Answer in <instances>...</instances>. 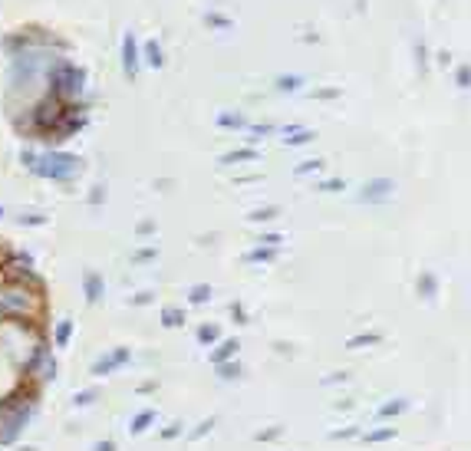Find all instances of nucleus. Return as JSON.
Returning <instances> with one entry per match:
<instances>
[{
    "label": "nucleus",
    "mask_w": 471,
    "mask_h": 451,
    "mask_svg": "<svg viewBox=\"0 0 471 451\" xmlns=\"http://www.w3.org/2000/svg\"><path fill=\"white\" fill-rule=\"evenodd\" d=\"M0 320H24V323H43L47 320V293L26 287L0 274Z\"/></svg>",
    "instance_id": "nucleus-1"
},
{
    "label": "nucleus",
    "mask_w": 471,
    "mask_h": 451,
    "mask_svg": "<svg viewBox=\"0 0 471 451\" xmlns=\"http://www.w3.org/2000/svg\"><path fill=\"white\" fill-rule=\"evenodd\" d=\"M47 343V329L43 323H24V320H0V352L10 359L20 372L30 363V356L37 346Z\"/></svg>",
    "instance_id": "nucleus-2"
},
{
    "label": "nucleus",
    "mask_w": 471,
    "mask_h": 451,
    "mask_svg": "<svg viewBox=\"0 0 471 451\" xmlns=\"http://www.w3.org/2000/svg\"><path fill=\"white\" fill-rule=\"evenodd\" d=\"M47 92L56 96L60 102L73 106V102H83V92H86V73L76 63H70L63 53L53 56V63L47 66Z\"/></svg>",
    "instance_id": "nucleus-3"
},
{
    "label": "nucleus",
    "mask_w": 471,
    "mask_h": 451,
    "mask_svg": "<svg viewBox=\"0 0 471 451\" xmlns=\"http://www.w3.org/2000/svg\"><path fill=\"white\" fill-rule=\"evenodd\" d=\"M33 175L47 178V181H56V185H73L76 178L83 175V158L73 155V151L47 149V151H40Z\"/></svg>",
    "instance_id": "nucleus-4"
},
{
    "label": "nucleus",
    "mask_w": 471,
    "mask_h": 451,
    "mask_svg": "<svg viewBox=\"0 0 471 451\" xmlns=\"http://www.w3.org/2000/svg\"><path fill=\"white\" fill-rule=\"evenodd\" d=\"M56 372H60V363H56V352H53V346H50V339L43 343V346H37V352L30 356V363L24 366V382L26 386H33V388H43L50 386V382H56Z\"/></svg>",
    "instance_id": "nucleus-5"
},
{
    "label": "nucleus",
    "mask_w": 471,
    "mask_h": 451,
    "mask_svg": "<svg viewBox=\"0 0 471 451\" xmlns=\"http://www.w3.org/2000/svg\"><path fill=\"white\" fill-rule=\"evenodd\" d=\"M129 359H132V350H129V346H112L109 352H102L99 359L93 363L89 376H96V379L109 376V372H115V369H122V366L129 363Z\"/></svg>",
    "instance_id": "nucleus-6"
},
{
    "label": "nucleus",
    "mask_w": 471,
    "mask_h": 451,
    "mask_svg": "<svg viewBox=\"0 0 471 451\" xmlns=\"http://www.w3.org/2000/svg\"><path fill=\"white\" fill-rule=\"evenodd\" d=\"M392 191H396V181H392V178H372V181H366V188L360 191V201H366V204H383V201L392 198Z\"/></svg>",
    "instance_id": "nucleus-7"
},
{
    "label": "nucleus",
    "mask_w": 471,
    "mask_h": 451,
    "mask_svg": "<svg viewBox=\"0 0 471 451\" xmlns=\"http://www.w3.org/2000/svg\"><path fill=\"white\" fill-rule=\"evenodd\" d=\"M138 66H142L138 43H136V37H132V33H125V37H122V73H125V79H129V83L138 76Z\"/></svg>",
    "instance_id": "nucleus-8"
},
{
    "label": "nucleus",
    "mask_w": 471,
    "mask_h": 451,
    "mask_svg": "<svg viewBox=\"0 0 471 451\" xmlns=\"http://www.w3.org/2000/svg\"><path fill=\"white\" fill-rule=\"evenodd\" d=\"M24 386V376H20V369L0 352V399H7L10 392H17V388Z\"/></svg>",
    "instance_id": "nucleus-9"
},
{
    "label": "nucleus",
    "mask_w": 471,
    "mask_h": 451,
    "mask_svg": "<svg viewBox=\"0 0 471 451\" xmlns=\"http://www.w3.org/2000/svg\"><path fill=\"white\" fill-rule=\"evenodd\" d=\"M73 333H76L73 320H70V316H60V320L53 323V329H50V346L53 350H66V346L73 343Z\"/></svg>",
    "instance_id": "nucleus-10"
},
{
    "label": "nucleus",
    "mask_w": 471,
    "mask_h": 451,
    "mask_svg": "<svg viewBox=\"0 0 471 451\" xmlns=\"http://www.w3.org/2000/svg\"><path fill=\"white\" fill-rule=\"evenodd\" d=\"M83 293H86V303H99L102 293H106V280L96 270H83Z\"/></svg>",
    "instance_id": "nucleus-11"
},
{
    "label": "nucleus",
    "mask_w": 471,
    "mask_h": 451,
    "mask_svg": "<svg viewBox=\"0 0 471 451\" xmlns=\"http://www.w3.org/2000/svg\"><path fill=\"white\" fill-rule=\"evenodd\" d=\"M237 350H241V343H237L234 336H231V339H218V343L211 346V366H221V363H227V359H234Z\"/></svg>",
    "instance_id": "nucleus-12"
},
{
    "label": "nucleus",
    "mask_w": 471,
    "mask_h": 451,
    "mask_svg": "<svg viewBox=\"0 0 471 451\" xmlns=\"http://www.w3.org/2000/svg\"><path fill=\"white\" fill-rule=\"evenodd\" d=\"M138 53H142V63H149L152 69H161V66H165V53H161L159 40H149L145 47H138Z\"/></svg>",
    "instance_id": "nucleus-13"
},
{
    "label": "nucleus",
    "mask_w": 471,
    "mask_h": 451,
    "mask_svg": "<svg viewBox=\"0 0 471 451\" xmlns=\"http://www.w3.org/2000/svg\"><path fill=\"white\" fill-rule=\"evenodd\" d=\"M313 138H317V129H300V126L284 129V145H310Z\"/></svg>",
    "instance_id": "nucleus-14"
},
{
    "label": "nucleus",
    "mask_w": 471,
    "mask_h": 451,
    "mask_svg": "<svg viewBox=\"0 0 471 451\" xmlns=\"http://www.w3.org/2000/svg\"><path fill=\"white\" fill-rule=\"evenodd\" d=\"M399 432H396V425H379V428H369L366 435H360L366 445H383V441H392Z\"/></svg>",
    "instance_id": "nucleus-15"
},
{
    "label": "nucleus",
    "mask_w": 471,
    "mask_h": 451,
    "mask_svg": "<svg viewBox=\"0 0 471 451\" xmlns=\"http://www.w3.org/2000/svg\"><path fill=\"white\" fill-rule=\"evenodd\" d=\"M241 162H257V149H234V151H224L221 165H241Z\"/></svg>",
    "instance_id": "nucleus-16"
},
{
    "label": "nucleus",
    "mask_w": 471,
    "mask_h": 451,
    "mask_svg": "<svg viewBox=\"0 0 471 451\" xmlns=\"http://www.w3.org/2000/svg\"><path fill=\"white\" fill-rule=\"evenodd\" d=\"M195 336H198V346H214L218 339H221V329H218V323H201L198 329H195Z\"/></svg>",
    "instance_id": "nucleus-17"
},
{
    "label": "nucleus",
    "mask_w": 471,
    "mask_h": 451,
    "mask_svg": "<svg viewBox=\"0 0 471 451\" xmlns=\"http://www.w3.org/2000/svg\"><path fill=\"white\" fill-rule=\"evenodd\" d=\"M152 422H155V409H142L138 415H132V422H129V432H132V435H142V432H149Z\"/></svg>",
    "instance_id": "nucleus-18"
},
{
    "label": "nucleus",
    "mask_w": 471,
    "mask_h": 451,
    "mask_svg": "<svg viewBox=\"0 0 471 451\" xmlns=\"http://www.w3.org/2000/svg\"><path fill=\"white\" fill-rule=\"evenodd\" d=\"M406 409H409V402L406 399H389V402H383V405H379V412H376V418H396V415H402L406 412Z\"/></svg>",
    "instance_id": "nucleus-19"
},
{
    "label": "nucleus",
    "mask_w": 471,
    "mask_h": 451,
    "mask_svg": "<svg viewBox=\"0 0 471 451\" xmlns=\"http://www.w3.org/2000/svg\"><path fill=\"white\" fill-rule=\"evenodd\" d=\"M244 261L248 263H271V261H277V247H264V244H257V247H250V251L244 254Z\"/></svg>",
    "instance_id": "nucleus-20"
},
{
    "label": "nucleus",
    "mask_w": 471,
    "mask_h": 451,
    "mask_svg": "<svg viewBox=\"0 0 471 451\" xmlns=\"http://www.w3.org/2000/svg\"><path fill=\"white\" fill-rule=\"evenodd\" d=\"M161 326H168V329L185 326V310H182V306H165V310H161Z\"/></svg>",
    "instance_id": "nucleus-21"
},
{
    "label": "nucleus",
    "mask_w": 471,
    "mask_h": 451,
    "mask_svg": "<svg viewBox=\"0 0 471 451\" xmlns=\"http://www.w3.org/2000/svg\"><path fill=\"white\" fill-rule=\"evenodd\" d=\"M383 343V333H356L346 339V350H362V346H376Z\"/></svg>",
    "instance_id": "nucleus-22"
},
{
    "label": "nucleus",
    "mask_w": 471,
    "mask_h": 451,
    "mask_svg": "<svg viewBox=\"0 0 471 451\" xmlns=\"http://www.w3.org/2000/svg\"><path fill=\"white\" fill-rule=\"evenodd\" d=\"M211 297H214V290H211V284H195V287L188 290V300L195 303V306H201V303H208Z\"/></svg>",
    "instance_id": "nucleus-23"
},
{
    "label": "nucleus",
    "mask_w": 471,
    "mask_h": 451,
    "mask_svg": "<svg viewBox=\"0 0 471 451\" xmlns=\"http://www.w3.org/2000/svg\"><path fill=\"white\" fill-rule=\"evenodd\" d=\"M218 126H221V129H234V132H237V129H248V119H244L241 113H221V115H218Z\"/></svg>",
    "instance_id": "nucleus-24"
},
{
    "label": "nucleus",
    "mask_w": 471,
    "mask_h": 451,
    "mask_svg": "<svg viewBox=\"0 0 471 451\" xmlns=\"http://www.w3.org/2000/svg\"><path fill=\"white\" fill-rule=\"evenodd\" d=\"M419 293H422V297H429V300H432L435 293H438V277L425 270V274L419 277Z\"/></svg>",
    "instance_id": "nucleus-25"
},
{
    "label": "nucleus",
    "mask_w": 471,
    "mask_h": 451,
    "mask_svg": "<svg viewBox=\"0 0 471 451\" xmlns=\"http://www.w3.org/2000/svg\"><path fill=\"white\" fill-rule=\"evenodd\" d=\"M214 369H218V379H224V382H231V379L241 376V363H237V359H227V363L214 366Z\"/></svg>",
    "instance_id": "nucleus-26"
},
{
    "label": "nucleus",
    "mask_w": 471,
    "mask_h": 451,
    "mask_svg": "<svg viewBox=\"0 0 471 451\" xmlns=\"http://www.w3.org/2000/svg\"><path fill=\"white\" fill-rule=\"evenodd\" d=\"M96 399H99V388H83V392H76L73 395V405L76 409H89Z\"/></svg>",
    "instance_id": "nucleus-27"
},
{
    "label": "nucleus",
    "mask_w": 471,
    "mask_h": 451,
    "mask_svg": "<svg viewBox=\"0 0 471 451\" xmlns=\"http://www.w3.org/2000/svg\"><path fill=\"white\" fill-rule=\"evenodd\" d=\"M280 214V208H273V204H267V208H257V211H250L248 218L254 221V224H264V221H273Z\"/></svg>",
    "instance_id": "nucleus-28"
},
{
    "label": "nucleus",
    "mask_w": 471,
    "mask_h": 451,
    "mask_svg": "<svg viewBox=\"0 0 471 451\" xmlns=\"http://www.w3.org/2000/svg\"><path fill=\"white\" fill-rule=\"evenodd\" d=\"M323 168V158H303V162L294 168V175L303 178V175H313V172H320Z\"/></svg>",
    "instance_id": "nucleus-29"
},
{
    "label": "nucleus",
    "mask_w": 471,
    "mask_h": 451,
    "mask_svg": "<svg viewBox=\"0 0 471 451\" xmlns=\"http://www.w3.org/2000/svg\"><path fill=\"white\" fill-rule=\"evenodd\" d=\"M303 86V79H300V76H277V89H280V92H297V89Z\"/></svg>",
    "instance_id": "nucleus-30"
},
{
    "label": "nucleus",
    "mask_w": 471,
    "mask_h": 451,
    "mask_svg": "<svg viewBox=\"0 0 471 451\" xmlns=\"http://www.w3.org/2000/svg\"><path fill=\"white\" fill-rule=\"evenodd\" d=\"M37 158H40L37 149H30V145H24V149H20V165H24L30 175H33V168H37Z\"/></svg>",
    "instance_id": "nucleus-31"
},
{
    "label": "nucleus",
    "mask_w": 471,
    "mask_h": 451,
    "mask_svg": "<svg viewBox=\"0 0 471 451\" xmlns=\"http://www.w3.org/2000/svg\"><path fill=\"white\" fill-rule=\"evenodd\" d=\"M17 224H24V227H40V224H47V214H40V211H24L20 218H17Z\"/></svg>",
    "instance_id": "nucleus-32"
},
{
    "label": "nucleus",
    "mask_w": 471,
    "mask_h": 451,
    "mask_svg": "<svg viewBox=\"0 0 471 451\" xmlns=\"http://www.w3.org/2000/svg\"><path fill=\"white\" fill-rule=\"evenodd\" d=\"M211 428H214V418H205V422H198V425L188 432V441H201L205 435H211Z\"/></svg>",
    "instance_id": "nucleus-33"
},
{
    "label": "nucleus",
    "mask_w": 471,
    "mask_h": 451,
    "mask_svg": "<svg viewBox=\"0 0 471 451\" xmlns=\"http://www.w3.org/2000/svg\"><path fill=\"white\" fill-rule=\"evenodd\" d=\"M362 432L356 425H349V428H336V432H330V438L333 441H349V438H360Z\"/></svg>",
    "instance_id": "nucleus-34"
},
{
    "label": "nucleus",
    "mask_w": 471,
    "mask_h": 451,
    "mask_svg": "<svg viewBox=\"0 0 471 451\" xmlns=\"http://www.w3.org/2000/svg\"><path fill=\"white\" fill-rule=\"evenodd\" d=\"M159 257V247H142V251L132 254V263H149Z\"/></svg>",
    "instance_id": "nucleus-35"
},
{
    "label": "nucleus",
    "mask_w": 471,
    "mask_h": 451,
    "mask_svg": "<svg viewBox=\"0 0 471 451\" xmlns=\"http://www.w3.org/2000/svg\"><path fill=\"white\" fill-rule=\"evenodd\" d=\"M89 204H93V208L106 204V185H93V191H89Z\"/></svg>",
    "instance_id": "nucleus-36"
},
{
    "label": "nucleus",
    "mask_w": 471,
    "mask_h": 451,
    "mask_svg": "<svg viewBox=\"0 0 471 451\" xmlns=\"http://www.w3.org/2000/svg\"><path fill=\"white\" fill-rule=\"evenodd\" d=\"M280 435H284V428H280V425H273V428H264V432H257L254 438H257V441H277Z\"/></svg>",
    "instance_id": "nucleus-37"
},
{
    "label": "nucleus",
    "mask_w": 471,
    "mask_h": 451,
    "mask_svg": "<svg viewBox=\"0 0 471 451\" xmlns=\"http://www.w3.org/2000/svg\"><path fill=\"white\" fill-rule=\"evenodd\" d=\"M317 188H320V191H330V195H333V191H343L346 185H343V178H326V181H320Z\"/></svg>",
    "instance_id": "nucleus-38"
},
{
    "label": "nucleus",
    "mask_w": 471,
    "mask_h": 451,
    "mask_svg": "<svg viewBox=\"0 0 471 451\" xmlns=\"http://www.w3.org/2000/svg\"><path fill=\"white\" fill-rule=\"evenodd\" d=\"M277 126H271V122H264V126H250V142H257V138H264V136H271Z\"/></svg>",
    "instance_id": "nucleus-39"
},
{
    "label": "nucleus",
    "mask_w": 471,
    "mask_h": 451,
    "mask_svg": "<svg viewBox=\"0 0 471 451\" xmlns=\"http://www.w3.org/2000/svg\"><path fill=\"white\" fill-rule=\"evenodd\" d=\"M257 240H261L264 247H280V240H284V234H277V231H271V234H261Z\"/></svg>",
    "instance_id": "nucleus-40"
},
{
    "label": "nucleus",
    "mask_w": 471,
    "mask_h": 451,
    "mask_svg": "<svg viewBox=\"0 0 471 451\" xmlns=\"http://www.w3.org/2000/svg\"><path fill=\"white\" fill-rule=\"evenodd\" d=\"M471 83V73H468V66H458V69H455V86L458 89H465Z\"/></svg>",
    "instance_id": "nucleus-41"
},
{
    "label": "nucleus",
    "mask_w": 471,
    "mask_h": 451,
    "mask_svg": "<svg viewBox=\"0 0 471 451\" xmlns=\"http://www.w3.org/2000/svg\"><path fill=\"white\" fill-rule=\"evenodd\" d=\"M182 432H185V425H182V422H172V425H168L165 432H161V438H165V441H172V438H178Z\"/></svg>",
    "instance_id": "nucleus-42"
},
{
    "label": "nucleus",
    "mask_w": 471,
    "mask_h": 451,
    "mask_svg": "<svg viewBox=\"0 0 471 451\" xmlns=\"http://www.w3.org/2000/svg\"><path fill=\"white\" fill-rule=\"evenodd\" d=\"M136 234H138V238H152V234H155V221H138Z\"/></svg>",
    "instance_id": "nucleus-43"
},
{
    "label": "nucleus",
    "mask_w": 471,
    "mask_h": 451,
    "mask_svg": "<svg viewBox=\"0 0 471 451\" xmlns=\"http://www.w3.org/2000/svg\"><path fill=\"white\" fill-rule=\"evenodd\" d=\"M152 300H155V293H149V290H142V293H136V297H132V306H149Z\"/></svg>",
    "instance_id": "nucleus-44"
},
{
    "label": "nucleus",
    "mask_w": 471,
    "mask_h": 451,
    "mask_svg": "<svg viewBox=\"0 0 471 451\" xmlns=\"http://www.w3.org/2000/svg\"><path fill=\"white\" fill-rule=\"evenodd\" d=\"M205 24H208V26H231V20H227V17H221V13H208V17H205Z\"/></svg>",
    "instance_id": "nucleus-45"
},
{
    "label": "nucleus",
    "mask_w": 471,
    "mask_h": 451,
    "mask_svg": "<svg viewBox=\"0 0 471 451\" xmlns=\"http://www.w3.org/2000/svg\"><path fill=\"white\" fill-rule=\"evenodd\" d=\"M231 316H234V323H248V310L241 303H231Z\"/></svg>",
    "instance_id": "nucleus-46"
},
{
    "label": "nucleus",
    "mask_w": 471,
    "mask_h": 451,
    "mask_svg": "<svg viewBox=\"0 0 471 451\" xmlns=\"http://www.w3.org/2000/svg\"><path fill=\"white\" fill-rule=\"evenodd\" d=\"M340 96V89H317L313 92V99H336Z\"/></svg>",
    "instance_id": "nucleus-47"
},
{
    "label": "nucleus",
    "mask_w": 471,
    "mask_h": 451,
    "mask_svg": "<svg viewBox=\"0 0 471 451\" xmlns=\"http://www.w3.org/2000/svg\"><path fill=\"white\" fill-rule=\"evenodd\" d=\"M346 379H349V372H333V376L323 379V386H336V382H346Z\"/></svg>",
    "instance_id": "nucleus-48"
},
{
    "label": "nucleus",
    "mask_w": 471,
    "mask_h": 451,
    "mask_svg": "<svg viewBox=\"0 0 471 451\" xmlns=\"http://www.w3.org/2000/svg\"><path fill=\"white\" fill-rule=\"evenodd\" d=\"M93 451H115V441H112V438L96 441V445H93Z\"/></svg>",
    "instance_id": "nucleus-49"
},
{
    "label": "nucleus",
    "mask_w": 471,
    "mask_h": 451,
    "mask_svg": "<svg viewBox=\"0 0 471 451\" xmlns=\"http://www.w3.org/2000/svg\"><path fill=\"white\" fill-rule=\"evenodd\" d=\"M138 392H142V395H149V392H155V382H142V386H138Z\"/></svg>",
    "instance_id": "nucleus-50"
},
{
    "label": "nucleus",
    "mask_w": 471,
    "mask_h": 451,
    "mask_svg": "<svg viewBox=\"0 0 471 451\" xmlns=\"http://www.w3.org/2000/svg\"><path fill=\"white\" fill-rule=\"evenodd\" d=\"M17 451H37V448H33V445H20V448H17Z\"/></svg>",
    "instance_id": "nucleus-51"
},
{
    "label": "nucleus",
    "mask_w": 471,
    "mask_h": 451,
    "mask_svg": "<svg viewBox=\"0 0 471 451\" xmlns=\"http://www.w3.org/2000/svg\"><path fill=\"white\" fill-rule=\"evenodd\" d=\"M3 214H7V211H3V208H0V218H3Z\"/></svg>",
    "instance_id": "nucleus-52"
}]
</instances>
